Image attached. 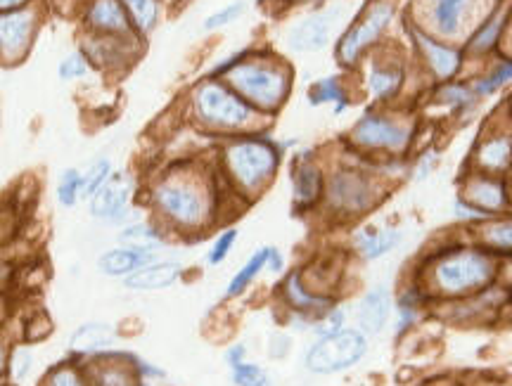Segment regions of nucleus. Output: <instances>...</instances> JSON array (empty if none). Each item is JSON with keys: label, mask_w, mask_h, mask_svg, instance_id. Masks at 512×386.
<instances>
[{"label": "nucleus", "mask_w": 512, "mask_h": 386, "mask_svg": "<svg viewBox=\"0 0 512 386\" xmlns=\"http://www.w3.org/2000/svg\"><path fill=\"white\" fill-rule=\"evenodd\" d=\"M219 72H230V83L240 90L252 105L268 109H278L287 95V74L283 69L271 67L264 62H240L230 60L219 67Z\"/></svg>", "instance_id": "obj_1"}, {"label": "nucleus", "mask_w": 512, "mask_h": 386, "mask_svg": "<svg viewBox=\"0 0 512 386\" xmlns=\"http://www.w3.org/2000/svg\"><path fill=\"white\" fill-rule=\"evenodd\" d=\"M494 261L484 252L463 249L444 256L434 268V280L444 294H467L482 289L494 280Z\"/></svg>", "instance_id": "obj_2"}, {"label": "nucleus", "mask_w": 512, "mask_h": 386, "mask_svg": "<svg viewBox=\"0 0 512 386\" xmlns=\"http://www.w3.org/2000/svg\"><path fill=\"white\" fill-rule=\"evenodd\" d=\"M368 353L366 334L358 330H339L320 337L306 353V368L316 375H335L349 370Z\"/></svg>", "instance_id": "obj_3"}, {"label": "nucleus", "mask_w": 512, "mask_h": 386, "mask_svg": "<svg viewBox=\"0 0 512 386\" xmlns=\"http://www.w3.org/2000/svg\"><path fill=\"white\" fill-rule=\"evenodd\" d=\"M228 169L245 190L261 188L278 166V152L266 140H240L228 147Z\"/></svg>", "instance_id": "obj_4"}, {"label": "nucleus", "mask_w": 512, "mask_h": 386, "mask_svg": "<svg viewBox=\"0 0 512 386\" xmlns=\"http://www.w3.org/2000/svg\"><path fill=\"white\" fill-rule=\"evenodd\" d=\"M195 107L200 119L211 126L221 128H238L245 126L252 119V109L240 98H235L228 88L219 83H204L195 95Z\"/></svg>", "instance_id": "obj_5"}, {"label": "nucleus", "mask_w": 512, "mask_h": 386, "mask_svg": "<svg viewBox=\"0 0 512 386\" xmlns=\"http://www.w3.org/2000/svg\"><path fill=\"white\" fill-rule=\"evenodd\" d=\"M152 199H155L157 209L164 216H169L171 221L181 225H188V228L202 223L204 211H207V202H204L202 192L192 183H185V180H164L155 190Z\"/></svg>", "instance_id": "obj_6"}, {"label": "nucleus", "mask_w": 512, "mask_h": 386, "mask_svg": "<svg viewBox=\"0 0 512 386\" xmlns=\"http://www.w3.org/2000/svg\"><path fill=\"white\" fill-rule=\"evenodd\" d=\"M392 17H394L392 5L387 3L373 5V8L368 10V15L363 17L347 36H344L342 43H339V60L344 64H354L356 57L361 55L384 29H387V24L392 22Z\"/></svg>", "instance_id": "obj_7"}, {"label": "nucleus", "mask_w": 512, "mask_h": 386, "mask_svg": "<svg viewBox=\"0 0 512 386\" xmlns=\"http://www.w3.org/2000/svg\"><path fill=\"white\" fill-rule=\"evenodd\" d=\"M354 140L363 147H373V150H406L408 140H411V131L406 126L389 121L387 117H370L361 119L354 128Z\"/></svg>", "instance_id": "obj_8"}, {"label": "nucleus", "mask_w": 512, "mask_h": 386, "mask_svg": "<svg viewBox=\"0 0 512 386\" xmlns=\"http://www.w3.org/2000/svg\"><path fill=\"white\" fill-rule=\"evenodd\" d=\"M328 197L332 207L344 214H361L373 204V183L363 173H337L330 180Z\"/></svg>", "instance_id": "obj_9"}, {"label": "nucleus", "mask_w": 512, "mask_h": 386, "mask_svg": "<svg viewBox=\"0 0 512 386\" xmlns=\"http://www.w3.org/2000/svg\"><path fill=\"white\" fill-rule=\"evenodd\" d=\"M128 197H131V180L117 173V176H112L110 183L91 199V214L95 218H100V221L119 223L121 218L126 216Z\"/></svg>", "instance_id": "obj_10"}, {"label": "nucleus", "mask_w": 512, "mask_h": 386, "mask_svg": "<svg viewBox=\"0 0 512 386\" xmlns=\"http://www.w3.org/2000/svg\"><path fill=\"white\" fill-rule=\"evenodd\" d=\"M31 34H34V15L27 10L5 12L0 19V43H3V55L8 60L22 57L24 50L29 48Z\"/></svg>", "instance_id": "obj_11"}, {"label": "nucleus", "mask_w": 512, "mask_h": 386, "mask_svg": "<svg viewBox=\"0 0 512 386\" xmlns=\"http://www.w3.org/2000/svg\"><path fill=\"white\" fill-rule=\"evenodd\" d=\"M463 199L465 202L475 204L477 209H482L491 216L498 214V211L508 209L510 204L508 188L503 185V180H498L494 176H477L467 180Z\"/></svg>", "instance_id": "obj_12"}, {"label": "nucleus", "mask_w": 512, "mask_h": 386, "mask_svg": "<svg viewBox=\"0 0 512 386\" xmlns=\"http://www.w3.org/2000/svg\"><path fill=\"white\" fill-rule=\"evenodd\" d=\"M155 263L152 252H143V249H112L100 256L98 268L107 278H128V275L138 273L140 268Z\"/></svg>", "instance_id": "obj_13"}, {"label": "nucleus", "mask_w": 512, "mask_h": 386, "mask_svg": "<svg viewBox=\"0 0 512 386\" xmlns=\"http://www.w3.org/2000/svg\"><path fill=\"white\" fill-rule=\"evenodd\" d=\"M389 313H392V297L387 287H373L358 304V325L363 332L377 334L387 325Z\"/></svg>", "instance_id": "obj_14"}, {"label": "nucleus", "mask_w": 512, "mask_h": 386, "mask_svg": "<svg viewBox=\"0 0 512 386\" xmlns=\"http://www.w3.org/2000/svg\"><path fill=\"white\" fill-rule=\"evenodd\" d=\"M181 278V266L174 261H155L150 266L140 268L138 273L128 275L126 287L136 289V292H155L164 289Z\"/></svg>", "instance_id": "obj_15"}, {"label": "nucleus", "mask_w": 512, "mask_h": 386, "mask_svg": "<svg viewBox=\"0 0 512 386\" xmlns=\"http://www.w3.org/2000/svg\"><path fill=\"white\" fill-rule=\"evenodd\" d=\"M415 43L425 55L427 64L432 67V72L439 76V79H451L456 76V72L460 69V53L456 48H448V45H441L437 41H432L430 36H425L422 31H413Z\"/></svg>", "instance_id": "obj_16"}, {"label": "nucleus", "mask_w": 512, "mask_h": 386, "mask_svg": "<svg viewBox=\"0 0 512 386\" xmlns=\"http://www.w3.org/2000/svg\"><path fill=\"white\" fill-rule=\"evenodd\" d=\"M330 41V19L328 17H309L299 22L297 27L290 31V45L299 53H316V50L325 48Z\"/></svg>", "instance_id": "obj_17"}, {"label": "nucleus", "mask_w": 512, "mask_h": 386, "mask_svg": "<svg viewBox=\"0 0 512 386\" xmlns=\"http://www.w3.org/2000/svg\"><path fill=\"white\" fill-rule=\"evenodd\" d=\"M86 19L95 31H105V34L128 31V15L119 0H93Z\"/></svg>", "instance_id": "obj_18"}, {"label": "nucleus", "mask_w": 512, "mask_h": 386, "mask_svg": "<svg viewBox=\"0 0 512 386\" xmlns=\"http://www.w3.org/2000/svg\"><path fill=\"white\" fill-rule=\"evenodd\" d=\"M114 342H117V332H114L110 325L88 323V325H81L79 330L72 334V339H69V349L79 353H95L102 349H110Z\"/></svg>", "instance_id": "obj_19"}, {"label": "nucleus", "mask_w": 512, "mask_h": 386, "mask_svg": "<svg viewBox=\"0 0 512 386\" xmlns=\"http://www.w3.org/2000/svg\"><path fill=\"white\" fill-rule=\"evenodd\" d=\"M477 164L486 173H501L508 171L512 164V138L510 135H498L482 143L477 152Z\"/></svg>", "instance_id": "obj_20"}, {"label": "nucleus", "mask_w": 512, "mask_h": 386, "mask_svg": "<svg viewBox=\"0 0 512 386\" xmlns=\"http://www.w3.org/2000/svg\"><path fill=\"white\" fill-rule=\"evenodd\" d=\"M401 242V233L399 230H361L356 237V244H358V252L363 254V259L368 261H375L380 259V256L389 254L396 244Z\"/></svg>", "instance_id": "obj_21"}, {"label": "nucleus", "mask_w": 512, "mask_h": 386, "mask_svg": "<svg viewBox=\"0 0 512 386\" xmlns=\"http://www.w3.org/2000/svg\"><path fill=\"white\" fill-rule=\"evenodd\" d=\"M275 254H278V249L275 247H261L259 252H254L249 263H245V266L240 268V273L235 275L233 282L228 285V297H240V294L245 292L249 285H252L254 278L261 273V270L271 268Z\"/></svg>", "instance_id": "obj_22"}, {"label": "nucleus", "mask_w": 512, "mask_h": 386, "mask_svg": "<svg viewBox=\"0 0 512 386\" xmlns=\"http://www.w3.org/2000/svg\"><path fill=\"white\" fill-rule=\"evenodd\" d=\"M320 197V171L311 162L299 164L294 173V202L297 207H311Z\"/></svg>", "instance_id": "obj_23"}, {"label": "nucleus", "mask_w": 512, "mask_h": 386, "mask_svg": "<svg viewBox=\"0 0 512 386\" xmlns=\"http://www.w3.org/2000/svg\"><path fill=\"white\" fill-rule=\"evenodd\" d=\"M467 0H434V27L439 34L453 36L460 29V19H463Z\"/></svg>", "instance_id": "obj_24"}, {"label": "nucleus", "mask_w": 512, "mask_h": 386, "mask_svg": "<svg viewBox=\"0 0 512 386\" xmlns=\"http://www.w3.org/2000/svg\"><path fill=\"white\" fill-rule=\"evenodd\" d=\"M119 242L128 249H143V252H152V249H157L159 244H162V235H159V230L152 228V225L133 223V225H128V228L121 230Z\"/></svg>", "instance_id": "obj_25"}, {"label": "nucleus", "mask_w": 512, "mask_h": 386, "mask_svg": "<svg viewBox=\"0 0 512 386\" xmlns=\"http://www.w3.org/2000/svg\"><path fill=\"white\" fill-rule=\"evenodd\" d=\"M401 81H403L401 69H394V67H375L368 79L370 90H373L375 98L380 100L392 98L396 90L401 88Z\"/></svg>", "instance_id": "obj_26"}, {"label": "nucleus", "mask_w": 512, "mask_h": 386, "mask_svg": "<svg viewBox=\"0 0 512 386\" xmlns=\"http://www.w3.org/2000/svg\"><path fill=\"white\" fill-rule=\"evenodd\" d=\"M83 197V173L76 169H67L62 173L60 185H57V202L62 207H76V202Z\"/></svg>", "instance_id": "obj_27"}, {"label": "nucleus", "mask_w": 512, "mask_h": 386, "mask_svg": "<svg viewBox=\"0 0 512 386\" xmlns=\"http://www.w3.org/2000/svg\"><path fill=\"white\" fill-rule=\"evenodd\" d=\"M128 15H131L133 24L140 31H150L155 29L157 17H159V5L157 0H124Z\"/></svg>", "instance_id": "obj_28"}, {"label": "nucleus", "mask_w": 512, "mask_h": 386, "mask_svg": "<svg viewBox=\"0 0 512 386\" xmlns=\"http://www.w3.org/2000/svg\"><path fill=\"white\" fill-rule=\"evenodd\" d=\"M309 98H311L313 105H323V102H337V105H335L337 114L342 112V109H347V98H344L342 88H339V83L335 79L318 81L316 86L311 88Z\"/></svg>", "instance_id": "obj_29"}, {"label": "nucleus", "mask_w": 512, "mask_h": 386, "mask_svg": "<svg viewBox=\"0 0 512 386\" xmlns=\"http://www.w3.org/2000/svg\"><path fill=\"white\" fill-rule=\"evenodd\" d=\"M110 178H112V164L107 162V159L95 162L91 169H88L86 176H83V197L93 199L107 183H110Z\"/></svg>", "instance_id": "obj_30"}, {"label": "nucleus", "mask_w": 512, "mask_h": 386, "mask_svg": "<svg viewBox=\"0 0 512 386\" xmlns=\"http://www.w3.org/2000/svg\"><path fill=\"white\" fill-rule=\"evenodd\" d=\"M503 27H505V17H503V12H498V15L491 17L489 22H486L484 27L477 31V36L472 38L470 48L475 50V53H486V50H491L496 45L498 36H501Z\"/></svg>", "instance_id": "obj_31"}, {"label": "nucleus", "mask_w": 512, "mask_h": 386, "mask_svg": "<svg viewBox=\"0 0 512 386\" xmlns=\"http://www.w3.org/2000/svg\"><path fill=\"white\" fill-rule=\"evenodd\" d=\"M230 370H233V382L238 386H271L268 372L264 368H259V365L247 363V360L230 365Z\"/></svg>", "instance_id": "obj_32"}, {"label": "nucleus", "mask_w": 512, "mask_h": 386, "mask_svg": "<svg viewBox=\"0 0 512 386\" xmlns=\"http://www.w3.org/2000/svg\"><path fill=\"white\" fill-rule=\"evenodd\" d=\"M508 81H512V60H505L498 64L494 72H491L489 76H484V79H479L475 86H472V90H475L477 98H482V95L496 93V90L505 86Z\"/></svg>", "instance_id": "obj_33"}, {"label": "nucleus", "mask_w": 512, "mask_h": 386, "mask_svg": "<svg viewBox=\"0 0 512 386\" xmlns=\"http://www.w3.org/2000/svg\"><path fill=\"white\" fill-rule=\"evenodd\" d=\"M437 98L444 102V105H451L456 109H467L477 102L475 90L467 88V86H460V83H448V86L439 90Z\"/></svg>", "instance_id": "obj_34"}, {"label": "nucleus", "mask_w": 512, "mask_h": 386, "mask_svg": "<svg viewBox=\"0 0 512 386\" xmlns=\"http://www.w3.org/2000/svg\"><path fill=\"white\" fill-rule=\"evenodd\" d=\"M484 242L498 252H512V221L494 223L484 233Z\"/></svg>", "instance_id": "obj_35"}, {"label": "nucleus", "mask_w": 512, "mask_h": 386, "mask_svg": "<svg viewBox=\"0 0 512 386\" xmlns=\"http://www.w3.org/2000/svg\"><path fill=\"white\" fill-rule=\"evenodd\" d=\"M287 297H290V301L299 308V311H311V308L325 304V301L313 299L311 294L304 292V287L299 285V275H292L290 282H287Z\"/></svg>", "instance_id": "obj_36"}, {"label": "nucleus", "mask_w": 512, "mask_h": 386, "mask_svg": "<svg viewBox=\"0 0 512 386\" xmlns=\"http://www.w3.org/2000/svg\"><path fill=\"white\" fill-rule=\"evenodd\" d=\"M242 12H245V3H233V5H228V8H223V10H219L216 12V15H211V17H207L204 19V31H214V29H221V27H226V24H230V22H235V19H238Z\"/></svg>", "instance_id": "obj_37"}, {"label": "nucleus", "mask_w": 512, "mask_h": 386, "mask_svg": "<svg viewBox=\"0 0 512 386\" xmlns=\"http://www.w3.org/2000/svg\"><path fill=\"white\" fill-rule=\"evenodd\" d=\"M235 240H238V230L230 228L219 237V240L214 242V247H211V252L207 254V261L211 263V266H216V263H221L223 259H226V256L230 254V249H233Z\"/></svg>", "instance_id": "obj_38"}, {"label": "nucleus", "mask_w": 512, "mask_h": 386, "mask_svg": "<svg viewBox=\"0 0 512 386\" xmlns=\"http://www.w3.org/2000/svg\"><path fill=\"white\" fill-rule=\"evenodd\" d=\"M88 72L86 57L81 53H72L60 64V79L62 81H72V79H81L83 74Z\"/></svg>", "instance_id": "obj_39"}, {"label": "nucleus", "mask_w": 512, "mask_h": 386, "mask_svg": "<svg viewBox=\"0 0 512 386\" xmlns=\"http://www.w3.org/2000/svg\"><path fill=\"white\" fill-rule=\"evenodd\" d=\"M418 308H420L418 297H415L413 292L406 294V297L401 299V304H399V318H401L399 320V332L406 330V327L411 325L415 318H418Z\"/></svg>", "instance_id": "obj_40"}, {"label": "nucleus", "mask_w": 512, "mask_h": 386, "mask_svg": "<svg viewBox=\"0 0 512 386\" xmlns=\"http://www.w3.org/2000/svg\"><path fill=\"white\" fill-rule=\"evenodd\" d=\"M29 370H31V353L27 349H17L15 353H12V358H10V375H12V379L22 382V379L29 375Z\"/></svg>", "instance_id": "obj_41"}, {"label": "nucleus", "mask_w": 512, "mask_h": 386, "mask_svg": "<svg viewBox=\"0 0 512 386\" xmlns=\"http://www.w3.org/2000/svg\"><path fill=\"white\" fill-rule=\"evenodd\" d=\"M453 214H456V218H463V221H486V218H491V214L477 209L475 204L465 202V199H458V202L453 204Z\"/></svg>", "instance_id": "obj_42"}, {"label": "nucleus", "mask_w": 512, "mask_h": 386, "mask_svg": "<svg viewBox=\"0 0 512 386\" xmlns=\"http://www.w3.org/2000/svg\"><path fill=\"white\" fill-rule=\"evenodd\" d=\"M100 386H133L124 370H107L98 377Z\"/></svg>", "instance_id": "obj_43"}, {"label": "nucleus", "mask_w": 512, "mask_h": 386, "mask_svg": "<svg viewBox=\"0 0 512 386\" xmlns=\"http://www.w3.org/2000/svg\"><path fill=\"white\" fill-rule=\"evenodd\" d=\"M50 386H81V379L76 377L74 370H57L53 379H50Z\"/></svg>", "instance_id": "obj_44"}, {"label": "nucleus", "mask_w": 512, "mask_h": 386, "mask_svg": "<svg viewBox=\"0 0 512 386\" xmlns=\"http://www.w3.org/2000/svg\"><path fill=\"white\" fill-rule=\"evenodd\" d=\"M434 166H437V154L434 152H427L425 157L420 159V164L415 166V178L418 180H425L430 173L434 171Z\"/></svg>", "instance_id": "obj_45"}, {"label": "nucleus", "mask_w": 512, "mask_h": 386, "mask_svg": "<svg viewBox=\"0 0 512 386\" xmlns=\"http://www.w3.org/2000/svg\"><path fill=\"white\" fill-rule=\"evenodd\" d=\"M226 360H228V365H235V363H240V360H245V346L242 344L233 346V349L226 353Z\"/></svg>", "instance_id": "obj_46"}, {"label": "nucleus", "mask_w": 512, "mask_h": 386, "mask_svg": "<svg viewBox=\"0 0 512 386\" xmlns=\"http://www.w3.org/2000/svg\"><path fill=\"white\" fill-rule=\"evenodd\" d=\"M19 3H24V0H0V8L8 12V10H12V8H17Z\"/></svg>", "instance_id": "obj_47"}]
</instances>
